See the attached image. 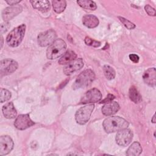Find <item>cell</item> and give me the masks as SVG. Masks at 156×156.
Returning a JSON list of instances; mask_svg holds the SVG:
<instances>
[{
    "label": "cell",
    "mask_w": 156,
    "mask_h": 156,
    "mask_svg": "<svg viewBox=\"0 0 156 156\" xmlns=\"http://www.w3.org/2000/svg\"><path fill=\"white\" fill-rule=\"evenodd\" d=\"M102 125L107 133H113L127 128L129 122L119 116H110L104 121Z\"/></svg>",
    "instance_id": "6da1fadb"
},
{
    "label": "cell",
    "mask_w": 156,
    "mask_h": 156,
    "mask_svg": "<svg viewBox=\"0 0 156 156\" xmlns=\"http://www.w3.org/2000/svg\"><path fill=\"white\" fill-rule=\"evenodd\" d=\"M66 49V44L61 38L56 39L46 50V56L48 59L57 58L64 54Z\"/></svg>",
    "instance_id": "7a4b0ae2"
},
{
    "label": "cell",
    "mask_w": 156,
    "mask_h": 156,
    "mask_svg": "<svg viewBox=\"0 0 156 156\" xmlns=\"http://www.w3.org/2000/svg\"><path fill=\"white\" fill-rule=\"evenodd\" d=\"M26 31V25L22 24L14 28L7 36L6 42L11 47H17L21 43Z\"/></svg>",
    "instance_id": "3957f363"
},
{
    "label": "cell",
    "mask_w": 156,
    "mask_h": 156,
    "mask_svg": "<svg viewBox=\"0 0 156 156\" xmlns=\"http://www.w3.org/2000/svg\"><path fill=\"white\" fill-rule=\"evenodd\" d=\"M94 73L90 69L82 71L77 77L73 84V89H79L88 87L94 80Z\"/></svg>",
    "instance_id": "277c9868"
},
{
    "label": "cell",
    "mask_w": 156,
    "mask_h": 156,
    "mask_svg": "<svg viewBox=\"0 0 156 156\" xmlns=\"http://www.w3.org/2000/svg\"><path fill=\"white\" fill-rule=\"evenodd\" d=\"M94 108V104L87 105L80 108L75 114L76 122L81 125L86 124L88 121Z\"/></svg>",
    "instance_id": "5b68a950"
},
{
    "label": "cell",
    "mask_w": 156,
    "mask_h": 156,
    "mask_svg": "<svg viewBox=\"0 0 156 156\" xmlns=\"http://www.w3.org/2000/svg\"><path fill=\"white\" fill-rule=\"evenodd\" d=\"M57 34L52 29H49L46 31L41 32L37 37L38 44L41 47H45L51 45L55 40Z\"/></svg>",
    "instance_id": "8992f818"
},
{
    "label": "cell",
    "mask_w": 156,
    "mask_h": 156,
    "mask_svg": "<svg viewBox=\"0 0 156 156\" xmlns=\"http://www.w3.org/2000/svg\"><path fill=\"white\" fill-rule=\"evenodd\" d=\"M18 63L11 58H5L1 61L0 74L1 76L10 74L15 72L18 68Z\"/></svg>",
    "instance_id": "52a82bcc"
},
{
    "label": "cell",
    "mask_w": 156,
    "mask_h": 156,
    "mask_svg": "<svg viewBox=\"0 0 156 156\" xmlns=\"http://www.w3.org/2000/svg\"><path fill=\"white\" fill-rule=\"evenodd\" d=\"M133 138L132 132L127 128L122 129L116 134V143L121 146H127L132 141Z\"/></svg>",
    "instance_id": "ba28073f"
},
{
    "label": "cell",
    "mask_w": 156,
    "mask_h": 156,
    "mask_svg": "<svg viewBox=\"0 0 156 156\" xmlns=\"http://www.w3.org/2000/svg\"><path fill=\"white\" fill-rule=\"evenodd\" d=\"M102 98L101 91L97 88H93L87 91L82 97L80 104L95 103L99 102Z\"/></svg>",
    "instance_id": "9c48e42d"
},
{
    "label": "cell",
    "mask_w": 156,
    "mask_h": 156,
    "mask_svg": "<svg viewBox=\"0 0 156 156\" xmlns=\"http://www.w3.org/2000/svg\"><path fill=\"white\" fill-rule=\"evenodd\" d=\"M34 124V122L32 121L29 114L19 115L14 122L15 127L19 130H25Z\"/></svg>",
    "instance_id": "30bf717a"
},
{
    "label": "cell",
    "mask_w": 156,
    "mask_h": 156,
    "mask_svg": "<svg viewBox=\"0 0 156 156\" xmlns=\"http://www.w3.org/2000/svg\"><path fill=\"white\" fill-rule=\"evenodd\" d=\"M14 146L12 139L8 135H3L0 137V155L8 154L13 149Z\"/></svg>",
    "instance_id": "8fae6325"
},
{
    "label": "cell",
    "mask_w": 156,
    "mask_h": 156,
    "mask_svg": "<svg viewBox=\"0 0 156 156\" xmlns=\"http://www.w3.org/2000/svg\"><path fill=\"white\" fill-rule=\"evenodd\" d=\"M22 10L23 8L20 5H15L6 7L2 12V19L5 22H7L20 13Z\"/></svg>",
    "instance_id": "7c38bea8"
},
{
    "label": "cell",
    "mask_w": 156,
    "mask_h": 156,
    "mask_svg": "<svg viewBox=\"0 0 156 156\" xmlns=\"http://www.w3.org/2000/svg\"><path fill=\"white\" fill-rule=\"evenodd\" d=\"M83 61L81 58H76L68 63L63 68V73L66 76L71 75L74 72L80 69L83 66Z\"/></svg>",
    "instance_id": "4fadbf2b"
},
{
    "label": "cell",
    "mask_w": 156,
    "mask_h": 156,
    "mask_svg": "<svg viewBox=\"0 0 156 156\" xmlns=\"http://www.w3.org/2000/svg\"><path fill=\"white\" fill-rule=\"evenodd\" d=\"M143 79L145 83L154 87L156 84V70L155 68L147 69L143 75Z\"/></svg>",
    "instance_id": "5bb4252c"
},
{
    "label": "cell",
    "mask_w": 156,
    "mask_h": 156,
    "mask_svg": "<svg viewBox=\"0 0 156 156\" xmlns=\"http://www.w3.org/2000/svg\"><path fill=\"white\" fill-rule=\"evenodd\" d=\"M119 110V105L118 102L110 101L105 103L102 108V112L105 116H110L116 113Z\"/></svg>",
    "instance_id": "9a60e30c"
},
{
    "label": "cell",
    "mask_w": 156,
    "mask_h": 156,
    "mask_svg": "<svg viewBox=\"0 0 156 156\" xmlns=\"http://www.w3.org/2000/svg\"><path fill=\"white\" fill-rule=\"evenodd\" d=\"M2 113L5 118L7 119L15 118L17 115V112L14 107L13 104L12 102H8L2 107Z\"/></svg>",
    "instance_id": "2e32d148"
},
{
    "label": "cell",
    "mask_w": 156,
    "mask_h": 156,
    "mask_svg": "<svg viewBox=\"0 0 156 156\" xmlns=\"http://www.w3.org/2000/svg\"><path fill=\"white\" fill-rule=\"evenodd\" d=\"M33 8L37 9L41 12H46L49 10L51 8L50 3L49 1L42 0V1H30Z\"/></svg>",
    "instance_id": "e0dca14e"
},
{
    "label": "cell",
    "mask_w": 156,
    "mask_h": 156,
    "mask_svg": "<svg viewBox=\"0 0 156 156\" xmlns=\"http://www.w3.org/2000/svg\"><path fill=\"white\" fill-rule=\"evenodd\" d=\"M82 23L84 26L88 28H94L98 26L99 20L93 15H86L82 18Z\"/></svg>",
    "instance_id": "ac0fdd59"
},
{
    "label": "cell",
    "mask_w": 156,
    "mask_h": 156,
    "mask_svg": "<svg viewBox=\"0 0 156 156\" xmlns=\"http://www.w3.org/2000/svg\"><path fill=\"white\" fill-rule=\"evenodd\" d=\"M77 57L76 54L72 50H68L64 53L62 57L59 59L58 63L60 65H67L76 59Z\"/></svg>",
    "instance_id": "d6986e66"
},
{
    "label": "cell",
    "mask_w": 156,
    "mask_h": 156,
    "mask_svg": "<svg viewBox=\"0 0 156 156\" xmlns=\"http://www.w3.org/2000/svg\"><path fill=\"white\" fill-rule=\"evenodd\" d=\"M142 152V148L140 144L137 142H133L128 148L126 152V155L128 156H137Z\"/></svg>",
    "instance_id": "ffe728a7"
},
{
    "label": "cell",
    "mask_w": 156,
    "mask_h": 156,
    "mask_svg": "<svg viewBox=\"0 0 156 156\" xmlns=\"http://www.w3.org/2000/svg\"><path fill=\"white\" fill-rule=\"evenodd\" d=\"M130 99L134 103H139L141 101V96L135 86H132L129 91Z\"/></svg>",
    "instance_id": "44dd1931"
},
{
    "label": "cell",
    "mask_w": 156,
    "mask_h": 156,
    "mask_svg": "<svg viewBox=\"0 0 156 156\" xmlns=\"http://www.w3.org/2000/svg\"><path fill=\"white\" fill-rule=\"evenodd\" d=\"M52 4L54 10L57 13L63 12L66 7V2L65 0H54L52 1Z\"/></svg>",
    "instance_id": "7402d4cb"
},
{
    "label": "cell",
    "mask_w": 156,
    "mask_h": 156,
    "mask_svg": "<svg viewBox=\"0 0 156 156\" xmlns=\"http://www.w3.org/2000/svg\"><path fill=\"white\" fill-rule=\"evenodd\" d=\"M77 3L81 7L88 10H94L97 8L96 3L94 1L90 0H79L77 1Z\"/></svg>",
    "instance_id": "603a6c76"
},
{
    "label": "cell",
    "mask_w": 156,
    "mask_h": 156,
    "mask_svg": "<svg viewBox=\"0 0 156 156\" xmlns=\"http://www.w3.org/2000/svg\"><path fill=\"white\" fill-rule=\"evenodd\" d=\"M103 71L105 77L108 80H112L115 77V71L112 67L110 66L109 65H104L103 67Z\"/></svg>",
    "instance_id": "cb8c5ba5"
},
{
    "label": "cell",
    "mask_w": 156,
    "mask_h": 156,
    "mask_svg": "<svg viewBox=\"0 0 156 156\" xmlns=\"http://www.w3.org/2000/svg\"><path fill=\"white\" fill-rule=\"evenodd\" d=\"M11 93L4 88H1L0 91V101L2 103L4 102L9 101L11 98Z\"/></svg>",
    "instance_id": "d4e9b609"
},
{
    "label": "cell",
    "mask_w": 156,
    "mask_h": 156,
    "mask_svg": "<svg viewBox=\"0 0 156 156\" xmlns=\"http://www.w3.org/2000/svg\"><path fill=\"white\" fill-rule=\"evenodd\" d=\"M118 18L121 21V22L124 25V26L126 28H127L128 29L131 30V29H133L134 28H135V25L133 23L129 21L128 20H127L123 17H121V16H118Z\"/></svg>",
    "instance_id": "484cf974"
},
{
    "label": "cell",
    "mask_w": 156,
    "mask_h": 156,
    "mask_svg": "<svg viewBox=\"0 0 156 156\" xmlns=\"http://www.w3.org/2000/svg\"><path fill=\"white\" fill-rule=\"evenodd\" d=\"M85 43L87 45L93 46V47H99L101 45V43L99 41H96L94 40H93L92 38L87 37L85 38Z\"/></svg>",
    "instance_id": "4316f807"
},
{
    "label": "cell",
    "mask_w": 156,
    "mask_h": 156,
    "mask_svg": "<svg viewBox=\"0 0 156 156\" xmlns=\"http://www.w3.org/2000/svg\"><path fill=\"white\" fill-rule=\"evenodd\" d=\"M144 9L146 12V13L149 15V16H155V10L152 7H151L150 5L147 4L144 7Z\"/></svg>",
    "instance_id": "83f0119b"
},
{
    "label": "cell",
    "mask_w": 156,
    "mask_h": 156,
    "mask_svg": "<svg viewBox=\"0 0 156 156\" xmlns=\"http://www.w3.org/2000/svg\"><path fill=\"white\" fill-rule=\"evenodd\" d=\"M129 58L130 60L133 62V63H138L139 61V56L135 54H131L129 55Z\"/></svg>",
    "instance_id": "f1b7e54d"
},
{
    "label": "cell",
    "mask_w": 156,
    "mask_h": 156,
    "mask_svg": "<svg viewBox=\"0 0 156 156\" xmlns=\"http://www.w3.org/2000/svg\"><path fill=\"white\" fill-rule=\"evenodd\" d=\"M9 24L7 22H5V23H2L1 25V34L3 32H5L7 30L8 28L9 27Z\"/></svg>",
    "instance_id": "f546056e"
},
{
    "label": "cell",
    "mask_w": 156,
    "mask_h": 156,
    "mask_svg": "<svg viewBox=\"0 0 156 156\" xmlns=\"http://www.w3.org/2000/svg\"><path fill=\"white\" fill-rule=\"evenodd\" d=\"M115 99V96L112 94H108L105 99H104L103 101H101V103H107L109 102L110 101H112Z\"/></svg>",
    "instance_id": "4dcf8cb0"
},
{
    "label": "cell",
    "mask_w": 156,
    "mask_h": 156,
    "mask_svg": "<svg viewBox=\"0 0 156 156\" xmlns=\"http://www.w3.org/2000/svg\"><path fill=\"white\" fill-rule=\"evenodd\" d=\"M21 1L20 0H9V1H5V2L9 4L12 5H17V4H18Z\"/></svg>",
    "instance_id": "1f68e13d"
},
{
    "label": "cell",
    "mask_w": 156,
    "mask_h": 156,
    "mask_svg": "<svg viewBox=\"0 0 156 156\" xmlns=\"http://www.w3.org/2000/svg\"><path fill=\"white\" fill-rule=\"evenodd\" d=\"M1 48H2V45H3V37H2V35H1Z\"/></svg>",
    "instance_id": "d6a6232c"
},
{
    "label": "cell",
    "mask_w": 156,
    "mask_h": 156,
    "mask_svg": "<svg viewBox=\"0 0 156 156\" xmlns=\"http://www.w3.org/2000/svg\"><path fill=\"white\" fill-rule=\"evenodd\" d=\"M151 121L153 122V123H155V114L154 115V116H153V117H152V119H151Z\"/></svg>",
    "instance_id": "836d02e7"
}]
</instances>
